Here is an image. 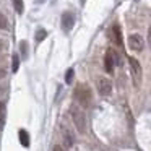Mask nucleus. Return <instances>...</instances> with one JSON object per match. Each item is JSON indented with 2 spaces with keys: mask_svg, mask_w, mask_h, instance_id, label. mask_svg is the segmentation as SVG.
Here are the masks:
<instances>
[{
  "mask_svg": "<svg viewBox=\"0 0 151 151\" xmlns=\"http://www.w3.org/2000/svg\"><path fill=\"white\" fill-rule=\"evenodd\" d=\"M52 151H63V148L62 146H59V145H57V146H54V150Z\"/></svg>",
  "mask_w": 151,
  "mask_h": 151,
  "instance_id": "6ab92c4d",
  "label": "nucleus"
},
{
  "mask_svg": "<svg viewBox=\"0 0 151 151\" xmlns=\"http://www.w3.org/2000/svg\"><path fill=\"white\" fill-rule=\"evenodd\" d=\"M73 75H75V70L70 68L68 72H67V75H65V83H67V85H70V83L73 81Z\"/></svg>",
  "mask_w": 151,
  "mask_h": 151,
  "instance_id": "ddd939ff",
  "label": "nucleus"
},
{
  "mask_svg": "<svg viewBox=\"0 0 151 151\" xmlns=\"http://www.w3.org/2000/svg\"><path fill=\"white\" fill-rule=\"evenodd\" d=\"M8 28V21H7V18L4 17V15L0 13V29H7Z\"/></svg>",
  "mask_w": 151,
  "mask_h": 151,
  "instance_id": "2eb2a0df",
  "label": "nucleus"
},
{
  "mask_svg": "<svg viewBox=\"0 0 151 151\" xmlns=\"http://www.w3.org/2000/svg\"><path fill=\"white\" fill-rule=\"evenodd\" d=\"M5 75H7V70L0 68V80H2V78H5Z\"/></svg>",
  "mask_w": 151,
  "mask_h": 151,
  "instance_id": "f3484780",
  "label": "nucleus"
},
{
  "mask_svg": "<svg viewBox=\"0 0 151 151\" xmlns=\"http://www.w3.org/2000/svg\"><path fill=\"white\" fill-rule=\"evenodd\" d=\"M98 93L101 96H111V93H112V83H111V80H107V78H98Z\"/></svg>",
  "mask_w": 151,
  "mask_h": 151,
  "instance_id": "39448f33",
  "label": "nucleus"
},
{
  "mask_svg": "<svg viewBox=\"0 0 151 151\" xmlns=\"http://www.w3.org/2000/svg\"><path fill=\"white\" fill-rule=\"evenodd\" d=\"M128 63H130V72H132V80H133L135 86L140 85L141 81V65L135 57H128Z\"/></svg>",
  "mask_w": 151,
  "mask_h": 151,
  "instance_id": "7ed1b4c3",
  "label": "nucleus"
},
{
  "mask_svg": "<svg viewBox=\"0 0 151 151\" xmlns=\"http://www.w3.org/2000/svg\"><path fill=\"white\" fill-rule=\"evenodd\" d=\"M62 135H63V143H65V146L67 148H72L73 146V141H75L73 133L68 130V128H62Z\"/></svg>",
  "mask_w": 151,
  "mask_h": 151,
  "instance_id": "6e6552de",
  "label": "nucleus"
},
{
  "mask_svg": "<svg viewBox=\"0 0 151 151\" xmlns=\"http://www.w3.org/2000/svg\"><path fill=\"white\" fill-rule=\"evenodd\" d=\"M128 47H130L132 50H135V52L143 50V47H145L143 37H141L140 34H132V36L128 37Z\"/></svg>",
  "mask_w": 151,
  "mask_h": 151,
  "instance_id": "423d86ee",
  "label": "nucleus"
},
{
  "mask_svg": "<svg viewBox=\"0 0 151 151\" xmlns=\"http://www.w3.org/2000/svg\"><path fill=\"white\" fill-rule=\"evenodd\" d=\"M13 5L18 13H23V0H13Z\"/></svg>",
  "mask_w": 151,
  "mask_h": 151,
  "instance_id": "4468645a",
  "label": "nucleus"
},
{
  "mask_svg": "<svg viewBox=\"0 0 151 151\" xmlns=\"http://www.w3.org/2000/svg\"><path fill=\"white\" fill-rule=\"evenodd\" d=\"M75 98L81 107H88L91 102V89L86 85H78L75 89Z\"/></svg>",
  "mask_w": 151,
  "mask_h": 151,
  "instance_id": "f03ea898",
  "label": "nucleus"
},
{
  "mask_svg": "<svg viewBox=\"0 0 151 151\" xmlns=\"http://www.w3.org/2000/svg\"><path fill=\"white\" fill-rule=\"evenodd\" d=\"M115 63H119L117 54H115L112 49H109L107 52H106V57H104V68H106V72H107V73H112V72H114Z\"/></svg>",
  "mask_w": 151,
  "mask_h": 151,
  "instance_id": "20e7f679",
  "label": "nucleus"
},
{
  "mask_svg": "<svg viewBox=\"0 0 151 151\" xmlns=\"http://www.w3.org/2000/svg\"><path fill=\"white\" fill-rule=\"evenodd\" d=\"M73 24H75V17H73V13L65 12V13L62 15V29L65 31V33H70Z\"/></svg>",
  "mask_w": 151,
  "mask_h": 151,
  "instance_id": "0eeeda50",
  "label": "nucleus"
},
{
  "mask_svg": "<svg viewBox=\"0 0 151 151\" xmlns=\"http://www.w3.org/2000/svg\"><path fill=\"white\" fill-rule=\"evenodd\" d=\"M20 52H21V55L26 59V55H28V42L26 41H21L20 42Z\"/></svg>",
  "mask_w": 151,
  "mask_h": 151,
  "instance_id": "f8f14e48",
  "label": "nucleus"
},
{
  "mask_svg": "<svg viewBox=\"0 0 151 151\" xmlns=\"http://www.w3.org/2000/svg\"><path fill=\"white\" fill-rule=\"evenodd\" d=\"M4 49V42H2V41H0V50Z\"/></svg>",
  "mask_w": 151,
  "mask_h": 151,
  "instance_id": "412c9836",
  "label": "nucleus"
},
{
  "mask_svg": "<svg viewBox=\"0 0 151 151\" xmlns=\"http://www.w3.org/2000/svg\"><path fill=\"white\" fill-rule=\"evenodd\" d=\"M2 109H4V104H2V102H0V112H2Z\"/></svg>",
  "mask_w": 151,
  "mask_h": 151,
  "instance_id": "4be33fe9",
  "label": "nucleus"
},
{
  "mask_svg": "<svg viewBox=\"0 0 151 151\" xmlns=\"http://www.w3.org/2000/svg\"><path fill=\"white\" fill-rule=\"evenodd\" d=\"M4 93H5V86H2V85H0V96L4 94Z\"/></svg>",
  "mask_w": 151,
  "mask_h": 151,
  "instance_id": "aec40b11",
  "label": "nucleus"
},
{
  "mask_svg": "<svg viewBox=\"0 0 151 151\" xmlns=\"http://www.w3.org/2000/svg\"><path fill=\"white\" fill-rule=\"evenodd\" d=\"M72 120H73V124H75L76 130H78L80 133H85L86 132V115H85V112L81 111V107H76V106L72 107Z\"/></svg>",
  "mask_w": 151,
  "mask_h": 151,
  "instance_id": "f257e3e1",
  "label": "nucleus"
},
{
  "mask_svg": "<svg viewBox=\"0 0 151 151\" xmlns=\"http://www.w3.org/2000/svg\"><path fill=\"white\" fill-rule=\"evenodd\" d=\"M18 68H20V59H18V55H13V68H12V72H18Z\"/></svg>",
  "mask_w": 151,
  "mask_h": 151,
  "instance_id": "dca6fc26",
  "label": "nucleus"
},
{
  "mask_svg": "<svg viewBox=\"0 0 151 151\" xmlns=\"http://www.w3.org/2000/svg\"><path fill=\"white\" fill-rule=\"evenodd\" d=\"M148 44H150V47H151V26H150V29H148Z\"/></svg>",
  "mask_w": 151,
  "mask_h": 151,
  "instance_id": "a211bd4d",
  "label": "nucleus"
},
{
  "mask_svg": "<svg viewBox=\"0 0 151 151\" xmlns=\"http://www.w3.org/2000/svg\"><path fill=\"white\" fill-rule=\"evenodd\" d=\"M111 33H112V39H114V42L117 44V46H122V33H120L119 24H114V26H112Z\"/></svg>",
  "mask_w": 151,
  "mask_h": 151,
  "instance_id": "1a4fd4ad",
  "label": "nucleus"
},
{
  "mask_svg": "<svg viewBox=\"0 0 151 151\" xmlns=\"http://www.w3.org/2000/svg\"><path fill=\"white\" fill-rule=\"evenodd\" d=\"M18 137H20V143L23 145L24 148H28L29 146V133H28L24 128H21L20 132H18Z\"/></svg>",
  "mask_w": 151,
  "mask_h": 151,
  "instance_id": "9d476101",
  "label": "nucleus"
},
{
  "mask_svg": "<svg viewBox=\"0 0 151 151\" xmlns=\"http://www.w3.org/2000/svg\"><path fill=\"white\" fill-rule=\"evenodd\" d=\"M46 36H47L46 29H37L36 31V42H42L46 39Z\"/></svg>",
  "mask_w": 151,
  "mask_h": 151,
  "instance_id": "9b49d317",
  "label": "nucleus"
}]
</instances>
